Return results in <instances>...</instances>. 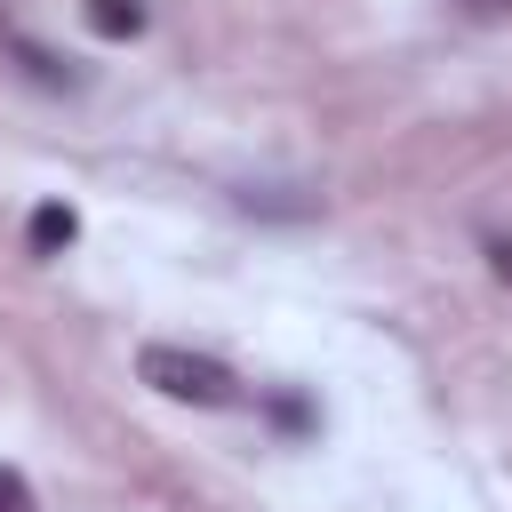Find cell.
Returning <instances> with one entry per match:
<instances>
[{
    "instance_id": "2",
    "label": "cell",
    "mask_w": 512,
    "mask_h": 512,
    "mask_svg": "<svg viewBox=\"0 0 512 512\" xmlns=\"http://www.w3.org/2000/svg\"><path fill=\"white\" fill-rule=\"evenodd\" d=\"M88 24L104 40H136L144 32V0H88Z\"/></svg>"
},
{
    "instance_id": "3",
    "label": "cell",
    "mask_w": 512,
    "mask_h": 512,
    "mask_svg": "<svg viewBox=\"0 0 512 512\" xmlns=\"http://www.w3.org/2000/svg\"><path fill=\"white\" fill-rule=\"evenodd\" d=\"M72 240V208H32V248H64Z\"/></svg>"
},
{
    "instance_id": "5",
    "label": "cell",
    "mask_w": 512,
    "mask_h": 512,
    "mask_svg": "<svg viewBox=\"0 0 512 512\" xmlns=\"http://www.w3.org/2000/svg\"><path fill=\"white\" fill-rule=\"evenodd\" d=\"M488 272H496V280H504V288H512V240H504V232H496V240H488Z\"/></svg>"
},
{
    "instance_id": "4",
    "label": "cell",
    "mask_w": 512,
    "mask_h": 512,
    "mask_svg": "<svg viewBox=\"0 0 512 512\" xmlns=\"http://www.w3.org/2000/svg\"><path fill=\"white\" fill-rule=\"evenodd\" d=\"M0 512H40V504H32V480H24L16 464H0Z\"/></svg>"
},
{
    "instance_id": "1",
    "label": "cell",
    "mask_w": 512,
    "mask_h": 512,
    "mask_svg": "<svg viewBox=\"0 0 512 512\" xmlns=\"http://www.w3.org/2000/svg\"><path fill=\"white\" fill-rule=\"evenodd\" d=\"M136 376H144L160 400H176V408H240V400H248V384H240L216 352H192V344H144V352H136Z\"/></svg>"
}]
</instances>
